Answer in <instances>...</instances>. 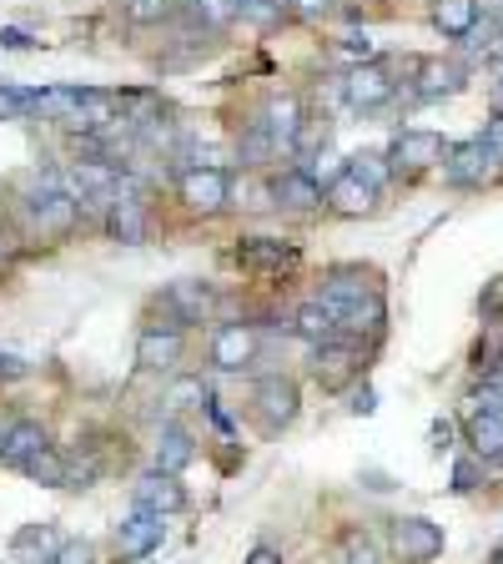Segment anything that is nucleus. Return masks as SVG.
I'll return each instance as SVG.
<instances>
[{"label":"nucleus","mask_w":503,"mask_h":564,"mask_svg":"<svg viewBox=\"0 0 503 564\" xmlns=\"http://www.w3.org/2000/svg\"><path fill=\"white\" fill-rule=\"evenodd\" d=\"M387 540H393V554H398L403 564H428V560L444 554V529H438L434 519H423V514L393 519Z\"/></svg>","instance_id":"nucleus-1"},{"label":"nucleus","mask_w":503,"mask_h":564,"mask_svg":"<svg viewBox=\"0 0 503 564\" xmlns=\"http://www.w3.org/2000/svg\"><path fill=\"white\" fill-rule=\"evenodd\" d=\"M76 217H81V202L56 192V187H41L25 197V223H31V232H41V237H66L70 227H76Z\"/></svg>","instance_id":"nucleus-2"},{"label":"nucleus","mask_w":503,"mask_h":564,"mask_svg":"<svg viewBox=\"0 0 503 564\" xmlns=\"http://www.w3.org/2000/svg\"><path fill=\"white\" fill-rule=\"evenodd\" d=\"M313 373H317V383L322 388H348L352 378L363 373V343L358 338H332V343H322V348L313 352Z\"/></svg>","instance_id":"nucleus-3"},{"label":"nucleus","mask_w":503,"mask_h":564,"mask_svg":"<svg viewBox=\"0 0 503 564\" xmlns=\"http://www.w3.org/2000/svg\"><path fill=\"white\" fill-rule=\"evenodd\" d=\"M499 156L483 147V137H469V141H453L444 152V182L448 187H483L493 172Z\"/></svg>","instance_id":"nucleus-4"},{"label":"nucleus","mask_w":503,"mask_h":564,"mask_svg":"<svg viewBox=\"0 0 503 564\" xmlns=\"http://www.w3.org/2000/svg\"><path fill=\"white\" fill-rule=\"evenodd\" d=\"M176 192H182V207H187V212L217 217V212L227 207V197H232V182H227L217 166H192V172H182Z\"/></svg>","instance_id":"nucleus-5"},{"label":"nucleus","mask_w":503,"mask_h":564,"mask_svg":"<svg viewBox=\"0 0 503 564\" xmlns=\"http://www.w3.org/2000/svg\"><path fill=\"white\" fill-rule=\"evenodd\" d=\"M106 232L117 237L121 247H136L141 237H146V202H141V187L131 182V176L117 182V202H111V212H106Z\"/></svg>","instance_id":"nucleus-6"},{"label":"nucleus","mask_w":503,"mask_h":564,"mask_svg":"<svg viewBox=\"0 0 503 564\" xmlns=\"http://www.w3.org/2000/svg\"><path fill=\"white\" fill-rule=\"evenodd\" d=\"M393 91H398V82L387 76L383 61H368V66H352L348 76H342V101L358 106V111H378L383 101H393Z\"/></svg>","instance_id":"nucleus-7"},{"label":"nucleus","mask_w":503,"mask_h":564,"mask_svg":"<svg viewBox=\"0 0 503 564\" xmlns=\"http://www.w3.org/2000/svg\"><path fill=\"white\" fill-rule=\"evenodd\" d=\"M252 409H258L262 429H287V423L297 419V383L293 378H262L258 388H252Z\"/></svg>","instance_id":"nucleus-8"},{"label":"nucleus","mask_w":503,"mask_h":564,"mask_svg":"<svg viewBox=\"0 0 503 564\" xmlns=\"http://www.w3.org/2000/svg\"><path fill=\"white\" fill-rule=\"evenodd\" d=\"M444 137L438 131H398L393 137V147H387V166L393 172H423V166L444 162Z\"/></svg>","instance_id":"nucleus-9"},{"label":"nucleus","mask_w":503,"mask_h":564,"mask_svg":"<svg viewBox=\"0 0 503 564\" xmlns=\"http://www.w3.org/2000/svg\"><path fill=\"white\" fill-rule=\"evenodd\" d=\"M368 297H378V278L368 268H332L328 282H322V303L332 307V313H348V307L368 303Z\"/></svg>","instance_id":"nucleus-10"},{"label":"nucleus","mask_w":503,"mask_h":564,"mask_svg":"<svg viewBox=\"0 0 503 564\" xmlns=\"http://www.w3.org/2000/svg\"><path fill=\"white\" fill-rule=\"evenodd\" d=\"M252 358H258V328H247V323H222L217 338H211V364L222 368V373H242Z\"/></svg>","instance_id":"nucleus-11"},{"label":"nucleus","mask_w":503,"mask_h":564,"mask_svg":"<svg viewBox=\"0 0 503 564\" xmlns=\"http://www.w3.org/2000/svg\"><path fill=\"white\" fill-rule=\"evenodd\" d=\"M162 540H166V519L152 514V509H131V514L121 519V529H117V554L141 560V554H152Z\"/></svg>","instance_id":"nucleus-12"},{"label":"nucleus","mask_w":503,"mask_h":564,"mask_svg":"<svg viewBox=\"0 0 503 564\" xmlns=\"http://www.w3.org/2000/svg\"><path fill=\"white\" fill-rule=\"evenodd\" d=\"M136 509H152V514H162V519L182 514V509H187V489L176 484V474L152 469L136 479Z\"/></svg>","instance_id":"nucleus-13"},{"label":"nucleus","mask_w":503,"mask_h":564,"mask_svg":"<svg viewBox=\"0 0 503 564\" xmlns=\"http://www.w3.org/2000/svg\"><path fill=\"white\" fill-rule=\"evenodd\" d=\"M469 86V70L458 66V61H423L418 66V82H413V96L418 101H448Z\"/></svg>","instance_id":"nucleus-14"},{"label":"nucleus","mask_w":503,"mask_h":564,"mask_svg":"<svg viewBox=\"0 0 503 564\" xmlns=\"http://www.w3.org/2000/svg\"><path fill=\"white\" fill-rule=\"evenodd\" d=\"M237 262L247 272H282L297 262V247L282 242V237H242L237 242Z\"/></svg>","instance_id":"nucleus-15"},{"label":"nucleus","mask_w":503,"mask_h":564,"mask_svg":"<svg viewBox=\"0 0 503 564\" xmlns=\"http://www.w3.org/2000/svg\"><path fill=\"white\" fill-rule=\"evenodd\" d=\"M303 121H307V111H303V101H297L293 91H277L267 101V111H262V127L272 131V141H277L282 152H293V147H297V131H303Z\"/></svg>","instance_id":"nucleus-16"},{"label":"nucleus","mask_w":503,"mask_h":564,"mask_svg":"<svg viewBox=\"0 0 503 564\" xmlns=\"http://www.w3.org/2000/svg\"><path fill=\"white\" fill-rule=\"evenodd\" d=\"M61 529L56 524H25L11 534V560L15 564H51L61 554Z\"/></svg>","instance_id":"nucleus-17"},{"label":"nucleus","mask_w":503,"mask_h":564,"mask_svg":"<svg viewBox=\"0 0 503 564\" xmlns=\"http://www.w3.org/2000/svg\"><path fill=\"white\" fill-rule=\"evenodd\" d=\"M182 358V328H146L136 338V368L146 373H166Z\"/></svg>","instance_id":"nucleus-18"},{"label":"nucleus","mask_w":503,"mask_h":564,"mask_svg":"<svg viewBox=\"0 0 503 564\" xmlns=\"http://www.w3.org/2000/svg\"><path fill=\"white\" fill-rule=\"evenodd\" d=\"M272 202H277V207H287V212H317V207H322V187H317L303 166H293V172L272 176Z\"/></svg>","instance_id":"nucleus-19"},{"label":"nucleus","mask_w":503,"mask_h":564,"mask_svg":"<svg viewBox=\"0 0 503 564\" xmlns=\"http://www.w3.org/2000/svg\"><path fill=\"white\" fill-rule=\"evenodd\" d=\"M293 333L303 343H313V348H322V343H332V338H342V317L332 313L322 297H313V303H303L297 307V317H293Z\"/></svg>","instance_id":"nucleus-20"},{"label":"nucleus","mask_w":503,"mask_h":564,"mask_svg":"<svg viewBox=\"0 0 503 564\" xmlns=\"http://www.w3.org/2000/svg\"><path fill=\"white\" fill-rule=\"evenodd\" d=\"M152 458H156V469H162V474H182L192 458H197V438H192L182 423H166L162 434H156Z\"/></svg>","instance_id":"nucleus-21"},{"label":"nucleus","mask_w":503,"mask_h":564,"mask_svg":"<svg viewBox=\"0 0 503 564\" xmlns=\"http://www.w3.org/2000/svg\"><path fill=\"white\" fill-rule=\"evenodd\" d=\"M211 288L207 282H197V278H182V282H172L166 288V307L176 313V323H201V317L211 313Z\"/></svg>","instance_id":"nucleus-22"},{"label":"nucleus","mask_w":503,"mask_h":564,"mask_svg":"<svg viewBox=\"0 0 503 564\" xmlns=\"http://www.w3.org/2000/svg\"><path fill=\"white\" fill-rule=\"evenodd\" d=\"M41 448H51V438H46V429L35 419H21V423H11L6 429V454H0V464H15V469H25Z\"/></svg>","instance_id":"nucleus-23"},{"label":"nucleus","mask_w":503,"mask_h":564,"mask_svg":"<svg viewBox=\"0 0 503 564\" xmlns=\"http://www.w3.org/2000/svg\"><path fill=\"white\" fill-rule=\"evenodd\" d=\"M373 202H378V192L363 187V182H358L352 172H342L338 182L328 187V207L342 212V217H363V212H373Z\"/></svg>","instance_id":"nucleus-24"},{"label":"nucleus","mask_w":503,"mask_h":564,"mask_svg":"<svg viewBox=\"0 0 503 564\" xmlns=\"http://www.w3.org/2000/svg\"><path fill=\"white\" fill-rule=\"evenodd\" d=\"M479 0H434V25L448 41H463V35L479 25Z\"/></svg>","instance_id":"nucleus-25"},{"label":"nucleus","mask_w":503,"mask_h":564,"mask_svg":"<svg viewBox=\"0 0 503 564\" xmlns=\"http://www.w3.org/2000/svg\"><path fill=\"white\" fill-rule=\"evenodd\" d=\"M469 448L479 464L503 458V413H469Z\"/></svg>","instance_id":"nucleus-26"},{"label":"nucleus","mask_w":503,"mask_h":564,"mask_svg":"<svg viewBox=\"0 0 503 564\" xmlns=\"http://www.w3.org/2000/svg\"><path fill=\"white\" fill-rule=\"evenodd\" d=\"M21 474H25V479H31V484H46V489H66V479H70V464L56 454V448H41V454H35Z\"/></svg>","instance_id":"nucleus-27"},{"label":"nucleus","mask_w":503,"mask_h":564,"mask_svg":"<svg viewBox=\"0 0 503 564\" xmlns=\"http://www.w3.org/2000/svg\"><path fill=\"white\" fill-rule=\"evenodd\" d=\"M282 147L277 141H272V131L262 127V121H252V127L242 131V141H237V156H242L247 166H262V162H272V156H277Z\"/></svg>","instance_id":"nucleus-28"},{"label":"nucleus","mask_w":503,"mask_h":564,"mask_svg":"<svg viewBox=\"0 0 503 564\" xmlns=\"http://www.w3.org/2000/svg\"><path fill=\"white\" fill-rule=\"evenodd\" d=\"M328 141H332V117L322 111V117H307V121H303V131H297V147H293V152L303 156V162H313V156L328 152Z\"/></svg>","instance_id":"nucleus-29"},{"label":"nucleus","mask_w":503,"mask_h":564,"mask_svg":"<svg viewBox=\"0 0 503 564\" xmlns=\"http://www.w3.org/2000/svg\"><path fill=\"white\" fill-rule=\"evenodd\" d=\"M207 399H211V393H207V383H201V378H176V383L162 393V403H166V409H172V413L207 409Z\"/></svg>","instance_id":"nucleus-30"},{"label":"nucleus","mask_w":503,"mask_h":564,"mask_svg":"<svg viewBox=\"0 0 503 564\" xmlns=\"http://www.w3.org/2000/svg\"><path fill=\"white\" fill-rule=\"evenodd\" d=\"M499 15H479V25H473L458 46H463V56H499Z\"/></svg>","instance_id":"nucleus-31"},{"label":"nucleus","mask_w":503,"mask_h":564,"mask_svg":"<svg viewBox=\"0 0 503 564\" xmlns=\"http://www.w3.org/2000/svg\"><path fill=\"white\" fill-rule=\"evenodd\" d=\"M348 172L358 176L363 187L383 192V182L393 176V166H387V156H378V152H358V156H348Z\"/></svg>","instance_id":"nucleus-32"},{"label":"nucleus","mask_w":503,"mask_h":564,"mask_svg":"<svg viewBox=\"0 0 503 564\" xmlns=\"http://www.w3.org/2000/svg\"><path fill=\"white\" fill-rule=\"evenodd\" d=\"M338 564H378V544L368 540L363 529H348V534H342V554H338Z\"/></svg>","instance_id":"nucleus-33"},{"label":"nucleus","mask_w":503,"mask_h":564,"mask_svg":"<svg viewBox=\"0 0 503 564\" xmlns=\"http://www.w3.org/2000/svg\"><path fill=\"white\" fill-rule=\"evenodd\" d=\"M166 15H172V0H127L131 25H162Z\"/></svg>","instance_id":"nucleus-34"},{"label":"nucleus","mask_w":503,"mask_h":564,"mask_svg":"<svg viewBox=\"0 0 503 564\" xmlns=\"http://www.w3.org/2000/svg\"><path fill=\"white\" fill-rule=\"evenodd\" d=\"M237 15L252 25H272L282 21V0H237Z\"/></svg>","instance_id":"nucleus-35"},{"label":"nucleus","mask_w":503,"mask_h":564,"mask_svg":"<svg viewBox=\"0 0 503 564\" xmlns=\"http://www.w3.org/2000/svg\"><path fill=\"white\" fill-rule=\"evenodd\" d=\"M332 51H338L342 61H352V66H368V61H378V46L368 41V35H342Z\"/></svg>","instance_id":"nucleus-36"},{"label":"nucleus","mask_w":503,"mask_h":564,"mask_svg":"<svg viewBox=\"0 0 503 564\" xmlns=\"http://www.w3.org/2000/svg\"><path fill=\"white\" fill-rule=\"evenodd\" d=\"M31 111V91H11V86H0V121H15Z\"/></svg>","instance_id":"nucleus-37"},{"label":"nucleus","mask_w":503,"mask_h":564,"mask_svg":"<svg viewBox=\"0 0 503 564\" xmlns=\"http://www.w3.org/2000/svg\"><path fill=\"white\" fill-rule=\"evenodd\" d=\"M237 197H242V207H252V212L277 207V202H272V182H267V187H258V182H247V187H237Z\"/></svg>","instance_id":"nucleus-38"},{"label":"nucleus","mask_w":503,"mask_h":564,"mask_svg":"<svg viewBox=\"0 0 503 564\" xmlns=\"http://www.w3.org/2000/svg\"><path fill=\"white\" fill-rule=\"evenodd\" d=\"M197 15H207L211 25H222L237 15V0H197Z\"/></svg>","instance_id":"nucleus-39"},{"label":"nucleus","mask_w":503,"mask_h":564,"mask_svg":"<svg viewBox=\"0 0 503 564\" xmlns=\"http://www.w3.org/2000/svg\"><path fill=\"white\" fill-rule=\"evenodd\" d=\"M51 564H91V544H86V540H66Z\"/></svg>","instance_id":"nucleus-40"},{"label":"nucleus","mask_w":503,"mask_h":564,"mask_svg":"<svg viewBox=\"0 0 503 564\" xmlns=\"http://www.w3.org/2000/svg\"><path fill=\"white\" fill-rule=\"evenodd\" d=\"M483 147H489V152L503 162V117H493L489 127H483Z\"/></svg>","instance_id":"nucleus-41"},{"label":"nucleus","mask_w":503,"mask_h":564,"mask_svg":"<svg viewBox=\"0 0 503 564\" xmlns=\"http://www.w3.org/2000/svg\"><path fill=\"white\" fill-rule=\"evenodd\" d=\"M297 15H307V21H317V15H328L332 11V0H287Z\"/></svg>","instance_id":"nucleus-42"},{"label":"nucleus","mask_w":503,"mask_h":564,"mask_svg":"<svg viewBox=\"0 0 503 564\" xmlns=\"http://www.w3.org/2000/svg\"><path fill=\"white\" fill-rule=\"evenodd\" d=\"M0 46H6V51H31L35 41L25 31H15V25H6V31H0Z\"/></svg>","instance_id":"nucleus-43"},{"label":"nucleus","mask_w":503,"mask_h":564,"mask_svg":"<svg viewBox=\"0 0 503 564\" xmlns=\"http://www.w3.org/2000/svg\"><path fill=\"white\" fill-rule=\"evenodd\" d=\"M428 438H434V448H438V454H444V448H453V423H448V419H438V423H434V434H428Z\"/></svg>","instance_id":"nucleus-44"},{"label":"nucleus","mask_w":503,"mask_h":564,"mask_svg":"<svg viewBox=\"0 0 503 564\" xmlns=\"http://www.w3.org/2000/svg\"><path fill=\"white\" fill-rule=\"evenodd\" d=\"M21 373H25L21 358H11V352H0V378H21Z\"/></svg>","instance_id":"nucleus-45"},{"label":"nucleus","mask_w":503,"mask_h":564,"mask_svg":"<svg viewBox=\"0 0 503 564\" xmlns=\"http://www.w3.org/2000/svg\"><path fill=\"white\" fill-rule=\"evenodd\" d=\"M473 474H479L473 464H458V469H453V489H473Z\"/></svg>","instance_id":"nucleus-46"},{"label":"nucleus","mask_w":503,"mask_h":564,"mask_svg":"<svg viewBox=\"0 0 503 564\" xmlns=\"http://www.w3.org/2000/svg\"><path fill=\"white\" fill-rule=\"evenodd\" d=\"M247 564H282V560H277V554H272V550H267V544H258V550L247 554Z\"/></svg>","instance_id":"nucleus-47"},{"label":"nucleus","mask_w":503,"mask_h":564,"mask_svg":"<svg viewBox=\"0 0 503 564\" xmlns=\"http://www.w3.org/2000/svg\"><path fill=\"white\" fill-rule=\"evenodd\" d=\"M348 409H352V413H373V393H368V388H363V393H352Z\"/></svg>","instance_id":"nucleus-48"},{"label":"nucleus","mask_w":503,"mask_h":564,"mask_svg":"<svg viewBox=\"0 0 503 564\" xmlns=\"http://www.w3.org/2000/svg\"><path fill=\"white\" fill-rule=\"evenodd\" d=\"M493 117H503V82L493 86Z\"/></svg>","instance_id":"nucleus-49"},{"label":"nucleus","mask_w":503,"mask_h":564,"mask_svg":"<svg viewBox=\"0 0 503 564\" xmlns=\"http://www.w3.org/2000/svg\"><path fill=\"white\" fill-rule=\"evenodd\" d=\"M493 388H499V393H503V364H499V373H493Z\"/></svg>","instance_id":"nucleus-50"},{"label":"nucleus","mask_w":503,"mask_h":564,"mask_svg":"<svg viewBox=\"0 0 503 564\" xmlns=\"http://www.w3.org/2000/svg\"><path fill=\"white\" fill-rule=\"evenodd\" d=\"M493 564H503V544H499V554H493Z\"/></svg>","instance_id":"nucleus-51"},{"label":"nucleus","mask_w":503,"mask_h":564,"mask_svg":"<svg viewBox=\"0 0 503 564\" xmlns=\"http://www.w3.org/2000/svg\"><path fill=\"white\" fill-rule=\"evenodd\" d=\"M499 25H503V0H499Z\"/></svg>","instance_id":"nucleus-52"},{"label":"nucleus","mask_w":503,"mask_h":564,"mask_svg":"<svg viewBox=\"0 0 503 564\" xmlns=\"http://www.w3.org/2000/svg\"><path fill=\"white\" fill-rule=\"evenodd\" d=\"M0 454H6V434H0Z\"/></svg>","instance_id":"nucleus-53"},{"label":"nucleus","mask_w":503,"mask_h":564,"mask_svg":"<svg viewBox=\"0 0 503 564\" xmlns=\"http://www.w3.org/2000/svg\"><path fill=\"white\" fill-rule=\"evenodd\" d=\"M192 6H197V0H192Z\"/></svg>","instance_id":"nucleus-54"}]
</instances>
